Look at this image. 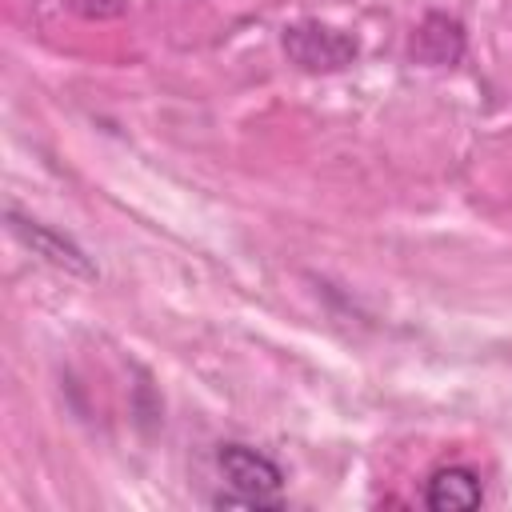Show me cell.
I'll use <instances>...</instances> for the list:
<instances>
[{
  "label": "cell",
  "instance_id": "cell-4",
  "mask_svg": "<svg viewBox=\"0 0 512 512\" xmlns=\"http://www.w3.org/2000/svg\"><path fill=\"white\" fill-rule=\"evenodd\" d=\"M480 504V480L472 468H440L428 480V508L436 512H464Z\"/></svg>",
  "mask_w": 512,
  "mask_h": 512
},
{
  "label": "cell",
  "instance_id": "cell-2",
  "mask_svg": "<svg viewBox=\"0 0 512 512\" xmlns=\"http://www.w3.org/2000/svg\"><path fill=\"white\" fill-rule=\"evenodd\" d=\"M284 52L304 68V72H340L356 60L360 44L356 36L316 24V20H300L284 28Z\"/></svg>",
  "mask_w": 512,
  "mask_h": 512
},
{
  "label": "cell",
  "instance_id": "cell-3",
  "mask_svg": "<svg viewBox=\"0 0 512 512\" xmlns=\"http://www.w3.org/2000/svg\"><path fill=\"white\" fill-rule=\"evenodd\" d=\"M8 228H12V236H16L20 244H28V248H32L36 256H44L48 264L68 268V272H76V276H96L92 260H88L72 240H64L60 232H52V228H44V224H36V220H24L20 212H8Z\"/></svg>",
  "mask_w": 512,
  "mask_h": 512
},
{
  "label": "cell",
  "instance_id": "cell-5",
  "mask_svg": "<svg viewBox=\"0 0 512 512\" xmlns=\"http://www.w3.org/2000/svg\"><path fill=\"white\" fill-rule=\"evenodd\" d=\"M80 16L88 20H108V16H120L124 12V0H68Z\"/></svg>",
  "mask_w": 512,
  "mask_h": 512
},
{
  "label": "cell",
  "instance_id": "cell-1",
  "mask_svg": "<svg viewBox=\"0 0 512 512\" xmlns=\"http://www.w3.org/2000/svg\"><path fill=\"white\" fill-rule=\"evenodd\" d=\"M220 472L228 476V484L240 492L236 496H216L220 508H232V504H248V508H280V488H284V476L280 468L260 456L256 448L248 444H224L220 448Z\"/></svg>",
  "mask_w": 512,
  "mask_h": 512
}]
</instances>
